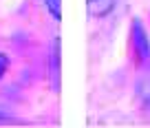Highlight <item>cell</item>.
Listing matches in <instances>:
<instances>
[{
  "instance_id": "obj_1",
  "label": "cell",
  "mask_w": 150,
  "mask_h": 128,
  "mask_svg": "<svg viewBox=\"0 0 150 128\" xmlns=\"http://www.w3.org/2000/svg\"><path fill=\"white\" fill-rule=\"evenodd\" d=\"M130 40H132V49H135V55H137V64L141 69H150V40H148L144 24L137 18L130 24Z\"/></svg>"
},
{
  "instance_id": "obj_2",
  "label": "cell",
  "mask_w": 150,
  "mask_h": 128,
  "mask_svg": "<svg viewBox=\"0 0 150 128\" xmlns=\"http://www.w3.org/2000/svg\"><path fill=\"white\" fill-rule=\"evenodd\" d=\"M137 97L141 100V104L146 106V110H150V71L146 69V73L137 80Z\"/></svg>"
},
{
  "instance_id": "obj_3",
  "label": "cell",
  "mask_w": 150,
  "mask_h": 128,
  "mask_svg": "<svg viewBox=\"0 0 150 128\" xmlns=\"http://www.w3.org/2000/svg\"><path fill=\"white\" fill-rule=\"evenodd\" d=\"M112 9V0H88L91 16H106Z\"/></svg>"
},
{
  "instance_id": "obj_4",
  "label": "cell",
  "mask_w": 150,
  "mask_h": 128,
  "mask_svg": "<svg viewBox=\"0 0 150 128\" xmlns=\"http://www.w3.org/2000/svg\"><path fill=\"white\" fill-rule=\"evenodd\" d=\"M44 5H47L49 13H51L55 20L62 18V0H44Z\"/></svg>"
},
{
  "instance_id": "obj_5",
  "label": "cell",
  "mask_w": 150,
  "mask_h": 128,
  "mask_svg": "<svg viewBox=\"0 0 150 128\" xmlns=\"http://www.w3.org/2000/svg\"><path fill=\"white\" fill-rule=\"evenodd\" d=\"M7 69H9V57H7L5 53H0V77L7 73Z\"/></svg>"
}]
</instances>
